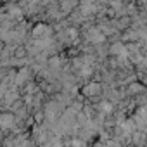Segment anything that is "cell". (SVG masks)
<instances>
[{
	"label": "cell",
	"instance_id": "6da1fadb",
	"mask_svg": "<svg viewBox=\"0 0 147 147\" xmlns=\"http://www.w3.org/2000/svg\"><path fill=\"white\" fill-rule=\"evenodd\" d=\"M83 94H85V97H100V94H102V85H100L99 82H90V83L85 85Z\"/></svg>",
	"mask_w": 147,
	"mask_h": 147
},
{
	"label": "cell",
	"instance_id": "7a4b0ae2",
	"mask_svg": "<svg viewBox=\"0 0 147 147\" xmlns=\"http://www.w3.org/2000/svg\"><path fill=\"white\" fill-rule=\"evenodd\" d=\"M50 33H52V30L47 24H36L33 28V36L36 40H43V36H50Z\"/></svg>",
	"mask_w": 147,
	"mask_h": 147
},
{
	"label": "cell",
	"instance_id": "3957f363",
	"mask_svg": "<svg viewBox=\"0 0 147 147\" xmlns=\"http://www.w3.org/2000/svg\"><path fill=\"white\" fill-rule=\"evenodd\" d=\"M126 92H128L130 95H131V94L135 95L137 92H144V87H142V85H135V83H131V85L128 87V90H126Z\"/></svg>",
	"mask_w": 147,
	"mask_h": 147
},
{
	"label": "cell",
	"instance_id": "277c9868",
	"mask_svg": "<svg viewBox=\"0 0 147 147\" xmlns=\"http://www.w3.org/2000/svg\"><path fill=\"white\" fill-rule=\"evenodd\" d=\"M95 147H111V145H109V144H106V142H99Z\"/></svg>",
	"mask_w": 147,
	"mask_h": 147
},
{
	"label": "cell",
	"instance_id": "5b68a950",
	"mask_svg": "<svg viewBox=\"0 0 147 147\" xmlns=\"http://www.w3.org/2000/svg\"><path fill=\"white\" fill-rule=\"evenodd\" d=\"M4 50V43H2V40H0V52Z\"/></svg>",
	"mask_w": 147,
	"mask_h": 147
}]
</instances>
